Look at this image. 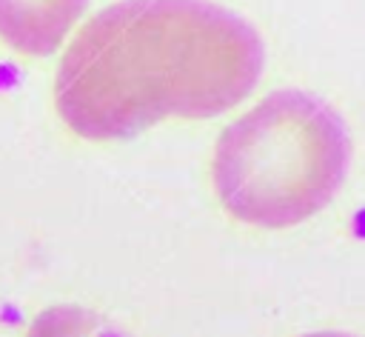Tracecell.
Returning a JSON list of instances; mask_svg holds the SVG:
<instances>
[{"label": "cell", "mask_w": 365, "mask_h": 337, "mask_svg": "<svg viewBox=\"0 0 365 337\" xmlns=\"http://www.w3.org/2000/svg\"><path fill=\"white\" fill-rule=\"evenodd\" d=\"M26 337H134L114 320L74 303L43 308L26 328Z\"/></svg>", "instance_id": "4"}, {"label": "cell", "mask_w": 365, "mask_h": 337, "mask_svg": "<svg viewBox=\"0 0 365 337\" xmlns=\"http://www.w3.org/2000/svg\"><path fill=\"white\" fill-rule=\"evenodd\" d=\"M351 154L348 126L328 100L277 89L220 131L211 186L237 223L288 228L331 206Z\"/></svg>", "instance_id": "2"}, {"label": "cell", "mask_w": 365, "mask_h": 337, "mask_svg": "<svg viewBox=\"0 0 365 337\" xmlns=\"http://www.w3.org/2000/svg\"><path fill=\"white\" fill-rule=\"evenodd\" d=\"M302 337H354V334H348V331H311Z\"/></svg>", "instance_id": "5"}, {"label": "cell", "mask_w": 365, "mask_h": 337, "mask_svg": "<svg viewBox=\"0 0 365 337\" xmlns=\"http://www.w3.org/2000/svg\"><path fill=\"white\" fill-rule=\"evenodd\" d=\"M88 0H0V40L23 57L54 54Z\"/></svg>", "instance_id": "3"}, {"label": "cell", "mask_w": 365, "mask_h": 337, "mask_svg": "<svg viewBox=\"0 0 365 337\" xmlns=\"http://www.w3.org/2000/svg\"><path fill=\"white\" fill-rule=\"evenodd\" d=\"M265 46L211 0H120L97 11L54 71L60 120L83 140H125L163 120H208L259 83Z\"/></svg>", "instance_id": "1"}]
</instances>
